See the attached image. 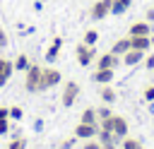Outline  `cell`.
I'll list each match as a JSON object with an SVG mask.
<instances>
[{
	"mask_svg": "<svg viewBox=\"0 0 154 149\" xmlns=\"http://www.w3.org/2000/svg\"><path fill=\"white\" fill-rule=\"evenodd\" d=\"M96 139H99L101 144H116V147L123 142V139H120V137H116L111 130H101V127H99V132H96Z\"/></svg>",
	"mask_w": 154,
	"mask_h": 149,
	"instance_id": "4fadbf2b",
	"label": "cell"
},
{
	"mask_svg": "<svg viewBox=\"0 0 154 149\" xmlns=\"http://www.w3.org/2000/svg\"><path fill=\"white\" fill-rule=\"evenodd\" d=\"M82 43H87V46H96V43H99V31H96V29H87Z\"/></svg>",
	"mask_w": 154,
	"mask_h": 149,
	"instance_id": "d6986e66",
	"label": "cell"
},
{
	"mask_svg": "<svg viewBox=\"0 0 154 149\" xmlns=\"http://www.w3.org/2000/svg\"><path fill=\"white\" fill-rule=\"evenodd\" d=\"M82 149H101V142H99L96 137H91V139H84Z\"/></svg>",
	"mask_w": 154,
	"mask_h": 149,
	"instance_id": "d4e9b609",
	"label": "cell"
},
{
	"mask_svg": "<svg viewBox=\"0 0 154 149\" xmlns=\"http://www.w3.org/2000/svg\"><path fill=\"white\" fill-rule=\"evenodd\" d=\"M130 46L135 50H149L152 41H149V36H130Z\"/></svg>",
	"mask_w": 154,
	"mask_h": 149,
	"instance_id": "5bb4252c",
	"label": "cell"
},
{
	"mask_svg": "<svg viewBox=\"0 0 154 149\" xmlns=\"http://www.w3.org/2000/svg\"><path fill=\"white\" fill-rule=\"evenodd\" d=\"M116 77V70H94L91 72V82L94 84H111Z\"/></svg>",
	"mask_w": 154,
	"mask_h": 149,
	"instance_id": "30bf717a",
	"label": "cell"
},
{
	"mask_svg": "<svg viewBox=\"0 0 154 149\" xmlns=\"http://www.w3.org/2000/svg\"><path fill=\"white\" fill-rule=\"evenodd\" d=\"M7 132H10V118L0 120V135H7Z\"/></svg>",
	"mask_w": 154,
	"mask_h": 149,
	"instance_id": "83f0119b",
	"label": "cell"
},
{
	"mask_svg": "<svg viewBox=\"0 0 154 149\" xmlns=\"http://www.w3.org/2000/svg\"><path fill=\"white\" fill-rule=\"evenodd\" d=\"M77 96H79V84H77L75 79H67V82L63 84V94H60V103H63L65 108H70V106H75V101H77Z\"/></svg>",
	"mask_w": 154,
	"mask_h": 149,
	"instance_id": "7a4b0ae2",
	"label": "cell"
},
{
	"mask_svg": "<svg viewBox=\"0 0 154 149\" xmlns=\"http://www.w3.org/2000/svg\"><path fill=\"white\" fill-rule=\"evenodd\" d=\"M111 2H113V0H96V2L89 7V17H91V19H103L106 14H111Z\"/></svg>",
	"mask_w": 154,
	"mask_h": 149,
	"instance_id": "8992f818",
	"label": "cell"
},
{
	"mask_svg": "<svg viewBox=\"0 0 154 149\" xmlns=\"http://www.w3.org/2000/svg\"><path fill=\"white\" fill-rule=\"evenodd\" d=\"M144 67H147V70H154V53H149V55L144 58Z\"/></svg>",
	"mask_w": 154,
	"mask_h": 149,
	"instance_id": "f1b7e54d",
	"label": "cell"
},
{
	"mask_svg": "<svg viewBox=\"0 0 154 149\" xmlns=\"http://www.w3.org/2000/svg\"><path fill=\"white\" fill-rule=\"evenodd\" d=\"M60 48H63V36H53V41L46 50V62H55L60 55Z\"/></svg>",
	"mask_w": 154,
	"mask_h": 149,
	"instance_id": "9c48e42d",
	"label": "cell"
},
{
	"mask_svg": "<svg viewBox=\"0 0 154 149\" xmlns=\"http://www.w3.org/2000/svg\"><path fill=\"white\" fill-rule=\"evenodd\" d=\"M34 10H36V12H41V10H43V2H41V0H36V2H34Z\"/></svg>",
	"mask_w": 154,
	"mask_h": 149,
	"instance_id": "d6a6232c",
	"label": "cell"
},
{
	"mask_svg": "<svg viewBox=\"0 0 154 149\" xmlns=\"http://www.w3.org/2000/svg\"><path fill=\"white\" fill-rule=\"evenodd\" d=\"M7 149H26V137H22V135L12 137V142L7 144Z\"/></svg>",
	"mask_w": 154,
	"mask_h": 149,
	"instance_id": "ffe728a7",
	"label": "cell"
},
{
	"mask_svg": "<svg viewBox=\"0 0 154 149\" xmlns=\"http://www.w3.org/2000/svg\"><path fill=\"white\" fill-rule=\"evenodd\" d=\"M101 149H116V144H101Z\"/></svg>",
	"mask_w": 154,
	"mask_h": 149,
	"instance_id": "e575fe53",
	"label": "cell"
},
{
	"mask_svg": "<svg viewBox=\"0 0 154 149\" xmlns=\"http://www.w3.org/2000/svg\"><path fill=\"white\" fill-rule=\"evenodd\" d=\"M7 46V34H5V29L0 26V48H5Z\"/></svg>",
	"mask_w": 154,
	"mask_h": 149,
	"instance_id": "4dcf8cb0",
	"label": "cell"
},
{
	"mask_svg": "<svg viewBox=\"0 0 154 149\" xmlns=\"http://www.w3.org/2000/svg\"><path fill=\"white\" fill-rule=\"evenodd\" d=\"M111 115H113V111H111L108 103H103L101 108H96V118H99V120H106V118H111Z\"/></svg>",
	"mask_w": 154,
	"mask_h": 149,
	"instance_id": "44dd1931",
	"label": "cell"
},
{
	"mask_svg": "<svg viewBox=\"0 0 154 149\" xmlns=\"http://www.w3.org/2000/svg\"><path fill=\"white\" fill-rule=\"evenodd\" d=\"M125 12H128V7H125V5H120L118 0H113V2H111V14H125Z\"/></svg>",
	"mask_w": 154,
	"mask_h": 149,
	"instance_id": "cb8c5ba5",
	"label": "cell"
},
{
	"mask_svg": "<svg viewBox=\"0 0 154 149\" xmlns=\"http://www.w3.org/2000/svg\"><path fill=\"white\" fill-rule=\"evenodd\" d=\"M24 118V108L22 106H10V120H22Z\"/></svg>",
	"mask_w": 154,
	"mask_h": 149,
	"instance_id": "7402d4cb",
	"label": "cell"
},
{
	"mask_svg": "<svg viewBox=\"0 0 154 149\" xmlns=\"http://www.w3.org/2000/svg\"><path fill=\"white\" fill-rule=\"evenodd\" d=\"M144 60V50H135V48H130L125 55H123V65H128V67H135V65H140Z\"/></svg>",
	"mask_w": 154,
	"mask_h": 149,
	"instance_id": "7c38bea8",
	"label": "cell"
},
{
	"mask_svg": "<svg viewBox=\"0 0 154 149\" xmlns=\"http://www.w3.org/2000/svg\"><path fill=\"white\" fill-rule=\"evenodd\" d=\"M12 65H14V70H19V72H26V67H29L31 62H29V58H26L24 53H19V55L12 60Z\"/></svg>",
	"mask_w": 154,
	"mask_h": 149,
	"instance_id": "ac0fdd59",
	"label": "cell"
},
{
	"mask_svg": "<svg viewBox=\"0 0 154 149\" xmlns=\"http://www.w3.org/2000/svg\"><path fill=\"white\" fill-rule=\"evenodd\" d=\"M41 77H43V67L29 65L26 72H24V89L29 94H38L41 91Z\"/></svg>",
	"mask_w": 154,
	"mask_h": 149,
	"instance_id": "6da1fadb",
	"label": "cell"
},
{
	"mask_svg": "<svg viewBox=\"0 0 154 149\" xmlns=\"http://www.w3.org/2000/svg\"><path fill=\"white\" fill-rule=\"evenodd\" d=\"M130 48H132V46H130V36H125V38H118V41L111 46V53H116V55H125Z\"/></svg>",
	"mask_w": 154,
	"mask_h": 149,
	"instance_id": "9a60e30c",
	"label": "cell"
},
{
	"mask_svg": "<svg viewBox=\"0 0 154 149\" xmlns=\"http://www.w3.org/2000/svg\"><path fill=\"white\" fill-rule=\"evenodd\" d=\"M75 142H77V137L72 135V137H67V139H63V142H60V149H72V147H75Z\"/></svg>",
	"mask_w": 154,
	"mask_h": 149,
	"instance_id": "4316f807",
	"label": "cell"
},
{
	"mask_svg": "<svg viewBox=\"0 0 154 149\" xmlns=\"http://www.w3.org/2000/svg\"><path fill=\"white\" fill-rule=\"evenodd\" d=\"M149 41H152V48H154V31H152V36H149Z\"/></svg>",
	"mask_w": 154,
	"mask_h": 149,
	"instance_id": "d590c367",
	"label": "cell"
},
{
	"mask_svg": "<svg viewBox=\"0 0 154 149\" xmlns=\"http://www.w3.org/2000/svg\"><path fill=\"white\" fill-rule=\"evenodd\" d=\"M60 82H63L60 70H55V67H43V77H41V91L53 89V87H58Z\"/></svg>",
	"mask_w": 154,
	"mask_h": 149,
	"instance_id": "277c9868",
	"label": "cell"
},
{
	"mask_svg": "<svg viewBox=\"0 0 154 149\" xmlns=\"http://www.w3.org/2000/svg\"><path fill=\"white\" fill-rule=\"evenodd\" d=\"M41 2H46V0H41Z\"/></svg>",
	"mask_w": 154,
	"mask_h": 149,
	"instance_id": "8d00e7d4",
	"label": "cell"
},
{
	"mask_svg": "<svg viewBox=\"0 0 154 149\" xmlns=\"http://www.w3.org/2000/svg\"><path fill=\"white\" fill-rule=\"evenodd\" d=\"M12 72H14V65H12V60H7V58H0V87H5V84L10 82Z\"/></svg>",
	"mask_w": 154,
	"mask_h": 149,
	"instance_id": "8fae6325",
	"label": "cell"
},
{
	"mask_svg": "<svg viewBox=\"0 0 154 149\" xmlns=\"http://www.w3.org/2000/svg\"><path fill=\"white\" fill-rule=\"evenodd\" d=\"M123 149H142V144L137 142V139H132V137H123Z\"/></svg>",
	"mask_w": 154,
	"mask_h": 149,
	"instance_id": "603a6c76",
	"label": "cell"
},
{
	"mask_svg": "<svg viewBox=\"0 0 154 149\" xmlns=\"http://www.w3.org/2000/svg\"><path fill=\"white\" fill-rule=\"evenodd\" d=\"M142 96H144V101H149V103H154V84H149L144 91H142Z\"/></svg>",
	"mask_w": 154,
	"mask_h": 149,
	"instance_id": "484cf974",
	"label": "cell"
},
{
	"mask_svg": "<svg viewBox=\"0 0 154 149\" xmlns=\"http://www.w3.org/2000/svg\"><path fill=\"white\" fill-rule=\"evenodd\" d=\"M118 2H120V5H125V7H130V5H132V0H118Z\"/></svg>",
	"mask_w": 154,
	"mask_h": 149,
	"instance_id": "836d02e7",
	"label": "cell"
},
{
	"mask_svg": "<svg viewBox=\"0 0 154 149\" xmlns=\"http://www.w3.org/2000/svg\"><path fill=\"white\" fill-rule=\"evenodd\" d=\"M144 22H149V24L154 22V7H149V10L144 12Z\"/></svg>",
	"mask_w": 154,
	"mask_h": 149,
	"instance_id": "f546056e",
	"label": "cell"
},
{
	"mask_svg": "<svg viewBox=\"0 0 154 149\" xmlns=\"http://www.w3.org/2000/svg\"><path fill=\"white\" fill-rule=\"evenodd\" d=\"M118 65H120V55H116L111 50L96 58V70H116Z\"/></svg>",
	"mask_w": 154,
	"mask_h": 149,
	"instance_id": "5b68a950",
	"label": "cell"
},
{
	"mask_svg": "<svg viewBox=\"0 0 154 149\" xmlns=\"http://www.w3.org/2000/svg\"><path fill=\"white\" fill-rule=\"evenodd\" d=\"M75 55H77V62H79L82 67H87V65H91V62H94V58H96V46L79 43V46L75 48Z\"/></svg>",
	"mask_w": 154,
	"mask_h": 149,
	"instance_id": "3957f363",
	"label": "cell"
},
{
	"mask_svg": "<svg viewBox=\"0 0 154 149\" xmlns=\"http://www.w3.org/2000/svg\"><path fill=\"white\" fill-rule=\"evenodd\" d=\"M5 118H10V108L7 106H0V120H5Z\"/></svg>",
	"mask_w": 154,
	"mask_h": 149,
	"instance_id": "1f68e13d",
	"label": "cell"
},
{
	"mask_svg": "<svg viewBox=\"0 0 154 149\" xmlns=\"http://www.w3.org/2000/svg\"><path fill=\"white\" fill-rule=\"evenodd\" d=\"M99 94H101V101H103V103H108V106H111V103H116V99H118V94H116V89H113L111 84H103Z\"/></svg>",
	"mask_w": 154,
	"mask_h": 149,
	"instance_id": "2e32d148",
	"label": "cell"
},
{
	"mask_svg": "<svg viewBox=\"0 0 154 149\" xmlns=\"http://www.w3.org/2000/svg\"><path fill=\"white\" fill-rule=\"evenodd\" d=\"M128 36H152V24L144 22V19H142V22H132Z\"/></svg>",
	"mask_w": 154,
	"mask_h": 149,
	"instance_id": "ba28073f",
	"label": "cell"
},
{
	"mask_svg": "<svg viewBox=\"0 0 154 149\" xmlns=\"http://www.w3.org/2000/svg\"><path fill=\"white\" fill-rule=\"evenodd\" d=\"M96 132H99V125H87V123H77V127H75V137L77 139H91V137H96Z\"/></svg>",
	"mask_w": 154,
	"mask_h": 149,
	"instance_id": "52a82bcc",
	"label": "cell"
},
{
	"mask_svg": "<svg viewBox=\"0 0 154 149\" xmlns=\"http://www.w3.org/2000/svg\"><path fill=\"white\" fill-rule=\"evenodd\" d=\"M79 123H87V125H99L96 108H84V111H82V118H79Z\"/></svg>",
	"mask_w": 154,
	"mask_h": 149,
	"instance_id": "e0dca14e",
	"label": "cell"
}]
</instances>
